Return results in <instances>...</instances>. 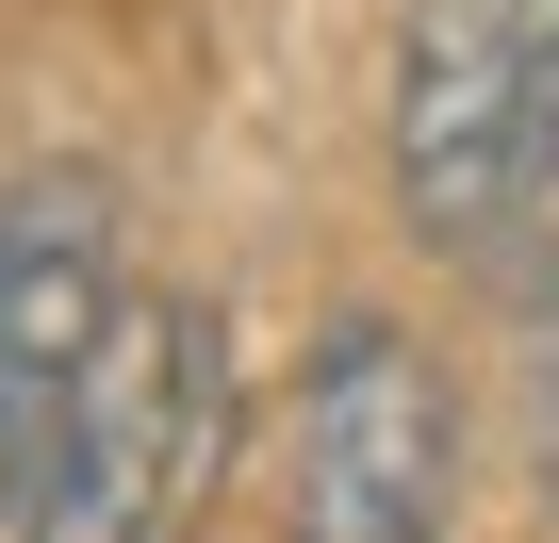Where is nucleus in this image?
<instances>
[{
    "label": "nucleus",
    "instance_id": "obj_5",
    "mask_svg": "<svg viewBox=\"0 0 559 543\" xmlns=\"http://www.w3.org/2000/svg\"><path fill=\"white\" fill-rule=\"evenodd\" d=\"M510 445H526V510H559V263L526 281V346H510Z\"/></svg>",
    "mask_w": 559,
    "mask_h": 543
},
{
    "label": "nucleus",
    "instance_id": "obj_2",
    "mask_svg": "<svg viewBox=\"0 0 559 543\" xmlns=\"http://www.w3.org/2000/svg\"><path fill=\"white\" fill-rule=\"evenodd\" d=\"M230 461V314L214 297H165L132 281L83 396H67V445H50V494L34 527L50 543H132V527H181Z\"/></svg>",
    "mask_w": 559,
    "mask_h": 543
},
{
    "label": "nucleus",
    "instance_id": "obj_3",
    "mask_svg": "<svg viewBox=\"0 0 559 543\" xmlns=\"http://www.w3.org/2000/svg\"><path fill=\"white\" fill-rule=\"evenodd\" d=\"M280 510L313 543H428L461 510V379L412 314H330L280 412Z\"/></svg>",
    "mask_w": 559,
    "mask_h": 543
},
{
    "label": "nucleus",
    "instance_id": "obj_4",
    "mask_svg": "<svg viewBox=\"0 0 559 543\" xmlns=\"http://www.w3.org/2000/svg\"><path fill=\"white\" fill-rule=\"evenodd\" d=\"M116 297H132L116 181L99 165H34L17 198H0V543H17L34 494H50V445H67V396H83Z\"/></svg>",
    "mask_w": 559,
    "mask_h": 543
},
{
    "label": "nucleus",
    "instance_id": "obj_1",
    "mask_svg": "<svg viewBox=\"0 0 559 543\" xmlns=\"http://www.w3.org/2000/svg\"><path fill=\"white\" fill-rule=\"evenodd\" d=\"M379 198L444 281H510L559 231V0H395Z\"/></svg>",
    "mask_w": 559,
    "mask_h": 543
}]
</instances>
